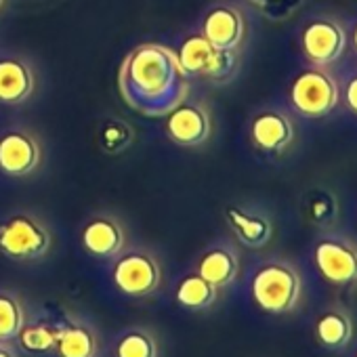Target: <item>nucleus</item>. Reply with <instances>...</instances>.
Listing matches in <instances>:
<instances>
[{"instance_id": "1", "label": "nucleus", "mask_w": 357, "mask_h": 357, "mask_svg": "<svg viewBox=\"0 0 357 357\" xmlns=\"http://www.w3.org/2000/svg\"><path fill=\"white\" fill-rule=\"evenodd\" d=\"M120 91L126 103L145 114H168L188 95V76L176 53L164 45H139L120 68Z\"/></svg>"}, {"instance_id": "2", "label": "nucleus", "mask_w": 357, "mask_h": 357, "mask_svg": "<svg viewBox=\"0 0 357 357\" xmlns=\"http://www.w3.org/2000/svg\"><path fill=\"white\" fill-rule=\"evenodd\" d=\"M176 61L188 78H206L213 82H227L236 74V51L217 49L204 34H194L183 40L176 51Z\"/></svg>"}, {"instance_id": "3", "label": "nucleus", "mask_w": 357, "mask_h": 357, "mask_svg": "<svg viewBox=\"0 0 357 357\" xmlns=\"http://www.w3.org/2000/svg\"><path fill=\"white\" fill-rule=\"evenodd\" d=\"M252 298L265 313H288L301 298V278L286 263H267L252 278Z\"/></svg>"}, {"instance_id": "4", "label": "nucleus", "mask_w": 357, "mask_h": 357, "mask_svg": "<svg viewBox=\"0 0 357 357\" xmlns=\"http://www.w3.org/2000/svg\"><path fill=\"white\" fill-rule=\"evenodd\" d=\"M53 246L49 227L30 213H17L0 223V252L13 261H38Z\"/></svg>"}, {"instance_id": "5", "label": "nucleus", "mask_w": 357, "mask_h": 357, "mask_svg": "<svg viewBox=\"0 0 357 357\" xmlns=\"http://www.w3.org/2000/svg\"><path fill=\"white\" fill-rule=\"evenodd\" d=\"M290 99L296 112L307 118H321L338 103V86L334 78L321 70L303 72L290 89Z\"/></svg>"}, {"instance_id": "6", "label": "nucleus", "mask_w": 357, "mask_h": 357, "mask_svg": "<svg viewBox=\"0 0 357 357\" xmlns=\"http://www.w3.org/2000/svg\"><path fill=\"white\" fill-rule=\"evenodd\" d=\"M114 284L128 296H147L158 290L162 269L153 255L132 250L122 255L114 265Z\"/></svg>"}, {"instance_id": "7", "label": "nucleus", "mask_w": 357, "mask_h": 357, "mask_svg": "<svg viewBox=\"0 0 357 357\" xmlns=\"http://www.w3.org/2000/svg\"><path fill=\"white\" fill-rule=\"evenodd\" d=\"M166 132L170 141L183 147H198L206 143L213 132L208 107L204 103L183 99L166 114Z\"/></svg>"}, {"instance_id": "8", "label": "nucleus", "mask_w": 357, "mask_h": 357, "mask_svg": "<svg viewBox=\"0 0 357 357\" xmlns=\"http://www.w3.org/2000/svg\"><path fill=\"white\" fill-rule=\"evenodd\" d=\"M43 147L28 128H11L0 135V170L9 176H28L40 168Z\"/></svg>"}, {"instance_id": "9", "label": "nucleus", "mask_w": 357, "mask_h": 357, "mask_svg": "<svg viewBox=\"0 0 357 357\" xmlns=\"http://www.w3.org/2000/svg\"><path fill=\"white\" fill-rule=\"evenodd\" d=\"M315 265L319 273L336 286L357 282V248L342 240H321L315 246Z\"/></svg>"}, {"instance_id": "10", "label": "nucleus", "mask_w": 357, "mask_h": 357, "mask_svg": "<svg viewBox=\"0 0 357 357\" xmlns=\"http://www.w3.org/2000/svg\"><path fill=\"white\" fill-rule=\"evenodd\" d=\"M305 57L315 66H326L336 61L344 49V32L336 22L317 20L311 22L301 38Z\"/></svg>"}, {"instance_id": "11", "label": "nucleus", "mask_w": 357, "mask_h": 357, "mask_svg": "<svg viewBox=\"0 0 357 357\" xmlns=\"http://www.w3.org/2000/svg\"><path fill=\"white\" fill-rule=\"evenodd\" d=\"M124 227L114 215H97L82 229V246L93 257L112 259L124 250Z\"/></svg>"}, {"instance_id": "12", "label": "nucleus", "mask_w": 357, "mask_h": 357, "mask_svg": "<svg viewBox=\"0 0 357 357\" xmlns=\"http://www.w3.org/2000/svg\"><path fill=\"white\" fill-rule=\"evenodd\" d=\"M202 34L217 47L236 51L246 34V24L242 13L231 5L213 7L202 24Z\"/></svg>"}, {"instance_id": "13", "label": "nucleus", "mask_w": 357, "mask_h": 357, "mask_svg": "<svg viewBox=\"0 0 357 357\" xmlns=\"http://www.w3.org/2000/svg\"><path fill=\"white\" fill-rule=\"evenodd\" d=\"M34 89H36V74L28 59L24 57L0 59V103L22 105L32 97Z\"/></svg>"}, {"instance_id": "14", "label": "nucleus", "mask_w": 357, "mask_h": 357, "mask_svg": "<svg viewBox=\"0 0 357 357\" xmlns=\"http://www.w3.org/2000/svg\"><path fill=\"white\" fill-rule=\"evenodd\" d=\"M250 137L259 149L278 153L292 141L294 128H292V122L282 112L269 109V112H261L259 116H255L250 124Z\"/></svg>"}, {"instance_id": "15", "label": "nucleus", "mask_w": 357, "mask_h": 357, "mask_svg": "<svg viewBox=\"0 0 357 357\" xmlns=\"http://www.w3.org/2000/svg\"><path fill=\"white\" fill-rule=\"evenodd\" d=\"M225 219H227L229 227L234 229V234L238 236V240L248 248L265 246L273 234L271 221L267 217L244 211L240 206H229L225 211Z\"/></svg>"}, {"instance_id": "16", "label": "nucleus", "mask_w": 357, "mask_h": 357, "mask_svg": "<svg viewBox=\"0 0 357 357\" xmlns=\"http://www.w3.org/2000/svg\"><path fill=\"white\" fill-rule=\"evenodd\" d=\"M238 271H240L238 255L227 246H217L208 250L200 259V267H198V273L206 282H211L217 290L229 286L238 278Z\"/></svg>"}, {"instance_id": "17", "label": "nucleus", "mask_w": 357, "mask_h": 357, "mask_svg": "<svg viewBox=\"0 0 357 357\" xmlns=\"http://www.w3.org/2000/svg\"><path fill=\"white\" fill-rule=\"evenodd\" d=\"M315 336L328 349L344 347L353 336L351 317L342 311H326L315 324Z\"/></svg>"}, {"instance_id": "18", "label": "nucleus", "mask_w": 357, "mask_h": 357, "mask_svg": "<svg viewBox=\"0 0 357 357\" xmlns=\"http://www.w3.org/2000/svg\"><path fill=\"white\" fill-rule=\"evenodd\" d=\"M217 298V288L200 273L188 275L176 286V301L188 309H204Z\"/></svg>"}, {"instance_id": "19", "label": "nucleus", "mask_w": 357, "mask_h": 357, "mask_svg": "<svg viewBox=\"0 0 357 357\" xmlns=\"http://www.w3.org/2000/svg\"><path fill=\"white\" fill-rule=\"evenodd\" d=\"M61 357H95L97 338L84 326H70L59 332L57 347Z\"/></svg>"}, {"instance_id": "20", "label": "nucleus", "mask_w": 357, "mask_h": 357, "mask_svg": "<svg viewBox=\"0 0 357 357\" xmlns=\"http://www.w3.org/2000/svg\"><path fill=\"white\" fill-rule=\"evenodd\" d=\"M26 315L17 296L0 292V340H11L20 336Z\"/></svg>"}, {"instance_id": "21", "label": "nucleus", "mask_w": 357, "mask_h": 357, "mask_svg": "<svg viewBox=\"0 0 357 357\" xmlns=\"http://www.w3.org/2000/svg\"><path fill=\"white\" fill-rule=\"evenodd\" d=\"M59 332L61 328H55V326H24L22 332H20V340H22V347L26 351H32V353H45V351H51L57 347V340H59Z\"/></svg>"}, {"instance_id": "22", "label": "nucleus", "mask_w": 357, "mask_h": 357, "mask_svg": "<svg viewBox=\"0 0 357 357\" xmlns=\"http://www.w3.org/2000/svg\"><path fill=\"white\" fill-rule=\"evenodd\" d=\"M155 340L143 330L124 334L116 347V357H155Z\"/></svg>"}, {"instance_id": "23", "label": "nucleus", "mask_w": 357, "mask_h": 357, "mask_svg": "<svg viewBox=\"0 0 357 357\" xmlns=\"http://www.w3.org/2000/svg\"><path fill=\"white\" fill-rule=\"evenodd\" d=\"M130 141H132V128L126 122L112 120L101 130V147L112 155L124 151L130 145Z\"/></svg>"}, {"instance_id": "24", "label": "nucleus", "mask_w": 357, "mask_h": 357, "mask_svg": "<svg viewBox=\"0 0 357 357\" xmlns=\"http://www.w3.org/2000/svg\"><path fill=\"white\" fill-rule=\"evenodd\" d=\"M252 7H257L267 20L284 22L298 11L303 0H248Z\"/></svg>"}, {"instance_id": "25", "label": "nucleus", "mask_w": 357, "mask_h": 357, "mask_svg": "<svg viewBox=\"0 0 357 357\" xmlns=\"http://www.w3.org/2000/svg\"><path fill=\"white\" fill-rule=\"evenodd\" d=\"M347 103H349V107L357 114V76L349 82V86H347Z\"/></svg>"}, {"instance_id": "26", "label": "nucleus", "mask_w": 357, "mask_h": 357, "mask_svg": "<svg viewBox=\"0 0 357 357\" xmlns=\"http://www.w3.org/2000/svg\"><path fill=\"white\" fill-rule=\"evenodd\" d=\"M0 357H15L11 351H7V349H0Z\"/></svg>"}, {"instance_id": "27", "label": "nucleus", "mask_w": 357, "mask_h": 357, "mask_svg": "<svg viewBox=\"0 0 357 357\" xmlns=\"http://www.w3.org/2000/svg\"><path fill=\"white\" fill-rule=\"evenodd\" d=\"M353 43H355V49H357V28H355V34H353Z\"/></svg>"}, {"instance_id": "28", "label": "nucleus", "mask_w": 357, "mask_h": 357, "mask_svg": "<svg viewBox=\"0 0 357 357\" xmlns=\"http://www.w3.org/2000/svg\"><path fill=\"white\" fill-rule=\"evenodd\" d=\"M5 5V0H0V7H3Z\"/></svg>"}]
</instances>
